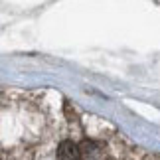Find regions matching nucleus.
I'll return each instance as SVG.
<instances>
[{"label": "nucleus", "mask_w": 160, "mask_h": 160, "mask_svg": "<svg viewBox=\"0 0 160 160\" xmlns=\"http://www.w3.org/2000/svg\"><path fill=\"white\" fill-rule=\"evenodd\" d=\"M58 160H81L79 144L73 140H61L58 146Z\"/></svg>", "instance_id": "obj_1"}]
</instances>
